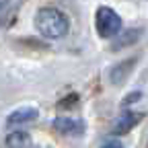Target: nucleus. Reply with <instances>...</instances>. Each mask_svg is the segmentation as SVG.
Masks as SVG:
<instances>
[{
    "instance_id": "1",
    "label": "nucleus",
    "mask_w": 148,
    "mask_h": 148,
    "mask_svg": "<svg viewBox=\"0 0 148 148\" xmlns=\"http://www.w3.org/2000/svg\"><path fill=\"white\" fill-rule=\"evenodd\" d=\"M35 27L47 39H62L68 33V18L58 8H41L35 14Z\"/></svg>"
},
{
    "instance_id": "2",
    "label": "nucleus",
    "mask_w": 148,
    "mask_h": 148,
    "mask_svg": "<svg viewBox=\"0 0 148 148\" xmlns=\"http://www.w3.org/2000/svg\"><path fill=\"white\" fill-rule=\"evenodd\" d=\"M95 29L101 37H115L121 31V16L109 6H101L95 12Z\"/></svg>"
},
{
    "instance_id": "3",
    "label": "nucleus",
    "mask_w": 148,
    "mask_h": 148,
    "mask_svg": "<svg viewBox=\"0 0 148 148\" xmlns=\"http://www.w3.org/2000/svg\"><path fill=\"white\" fill-rule=\"evenodd\" d=\"M53 127L58 130L60 134H68V136H78L82 134L84 123L78 119H72V117H58L53 121Z\"/></svg>"
},
{
    "instance_id": "4",
    "label": "nucleus",
    "mask_w": 148,
    "mask_h": 148,
    "mask_svg": "<svg viewBox=\"0 0 148 148\" xmlns=\"http://www.w3.org/2000/svg\"><path fill=\"white\" fill-rule=\"evenodd\" d=\"M140 117H142V113H134V111H125V113H121V115H117V119L113 121V132L115 134H125V132H130L138 121H140Z\"/></svg>"
},
{
    "instance_id": "5",
    "label": "nucleus",
    "mask_w": 148,
    "mask_h": 148,
    "mask_svg": "<svg viewBox=\"0 0 148 148\" xmlns=\"http://www.w3.org/2000/svg\"><path fill=\"white\" fill-rule=\"evenodd\" d=\"M37 115H39V111H37L35 107H18V109H14L12 113L8 115L6 123L8 125H21V123L37 119Z\"/></svg>"
},
{
    "instance_id": "6",
    "label": "nucleus",
    "mask_w": 148,
    "mask_h": 148,
    "mask_svg": "<svg viewBox=\"0 0 148 148\" xmlns=\"http://www.w3.org/2000/svg\"><path fill=\"white\" fill-rule=\"evenodd\" d=\"M136 62H138V58H130V60H123L121 64L113 66V70H111V82H113V84H121L125 80V76L132 72Z\"/></svg>"
},
{
    "instance_id": "7",
    "label": "nucleus",
    "mask_w": 148,
    "mask_h": 148,
    "mask_svg": "<svg viewBox=\"0 0 148 148\" xmlns=\"http://www.w3.org/2000/svg\"><path fill=\"white\" fill-rule=\"evenodd\" d=\"M25 144H27V136L21 132H14L8 136V148H25Z\"/></svg>"
},
{
    "instance_id": "8",
    "label": "nucleus",
    "mask_w": 148,
    "mask_h": 148,
    "mask_svg": "<svg viewBox=\"0 0 148 148\" xmlns=\"http://www.w3.org/2000/svg\"><path fill=\"white\" fill-rule=\"evenodd\" d=\"M140 97H142V92H138V90H136V92H132V95H127V97L123 99V105H130V103H134V101H138Z\"/></svg>"
},
{
    "instance_id": "9",
    "label": "nucleus",
    "mask_w": 148,
    "mask_h": 148,
    "mask_svg": "<svg viewBox=\"0 0 148 148\" xmlns=\"http://www.w3.org/2000/svg\"><path fill=\"white\" fill-rule=\"evenodd\" d=\"M101 148H123V146H121V142H117V140H109V142H105Z\"/></svg>"
}]
</instances>
